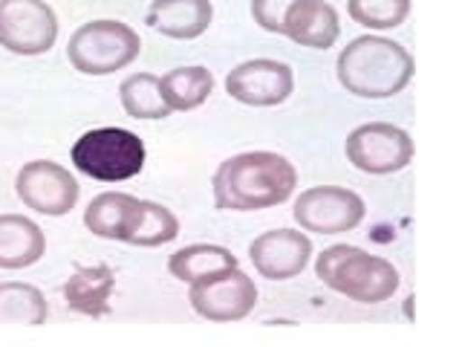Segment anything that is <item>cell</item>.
I'll return each instance as SVG.
<instances>
[{"instance_id": "obj_1", "label": "cell", "mask_w": 462, "mask_h": 347, "mask_svg": "<svg viewBox=\"0 0 462 347\" xmlns=\"http://www.w3.org/2000/svg\"><path fill=\"white\" fill-rule=\"evenodd\" d=\"M298 171L274 151H245L228 156L214 171L211 192L220 211H260L292 197Z\"/></svg>"}, {"instance_id": "obj_2", "label": "cell", "mask_w": 462, "mask_h": 347, "mask_svg": "<svg viewBox=\"0 0 462 347\" xmlns=\"http://www.w3.org/2000/svg\"><path fill=\"white\" fill-rule=\"evenodd\" d=\"M338 81L358 98H393L413 79V55L382 35L353 38L338 52Z\"/></svg>"}, {"instance_id": "obj_3", "label": "cell", "mask_w": 462, "mask_h": 347, "mask_svg": "<svg viewBox=\"0 0 462 347\" xmlns=\"http://www.w3.org/2000/svg\"><path fill=\"white\" fill-rule=\"evenodd\" d=\"M315 275L324 286L358 304H382L393 298L402 284L399 269L387 258L350 243H336L318 255Z\"/></svg>"}, {"instance_id": "obj_4", "label": "cell", "mask_w": 462, "mask_h": 347, "mask_svg": "<svg viewBox=\"0 0 462 347\" xmlns=\"http://www.w3.org/2000/svg\"><path fill=\"white\" fill-rule=\"evenodd\" d=\"M144 142L127 127H93L76 139L69 151L72 165L98 183H122L142 174Z\"/></svg>"}, {"instance_id": "obj_5", "label": "cell", "mask_w": 462, "mask_h": 347, "mask_svg": "<svg viewBox=\"0 0 462 347\" xmlns=\"http://www.w3.org/2000/svg\"><path fill=\"white\" fill-rule=\"evenodd\" d=\"M139 52L142 41L136 29L113 18L81 23L67 43L69 64L84 76H110V72L134 64Z\"/></svg>"}, {"instance_id": "obj_6", "label": "cell", "mask_w": 462, "mask_h": 347, "mask_svg": "<svg viewBox=\"0 0 462 347\" xmlns=\"http://www.w3.org/2000/svg\"><path fill=\"white\" fill-rule=\"evenodd\" d=\"M346 163L365 174H396L411 165L413 139L390 122L358 125L344 142Z\"/></svg>"}, {"instance_id": "obj_7", "label": "cell", "mask_w": 462, "mask_h": 347, "mask_svg": "<svg viewBox=\"0 0 462 347\" xmlns=\"http://www.w3.org/2000/svg\"><path fill=\"white\" fill-rule=\"evenodd\" d=\"M58 41V18L47 0H0V47L12 55H43Z\"/></svg>"}, {"instance_id": "obj_8", "label": "cell", "mask_w": 462, "mask_h": 347, "mask_svg": "<svg viewBox=\"0 0 462 347\" xmlns=\"http://www.w3.org/2000/svg\"><path fill=\"white\" fill-rule=\"evenodd\" d=\"M367 206L356 192L341 185H312L295 200L292 217L303 231L315 235H341L365 220Z\"/></svg>"}, {"instance_id": "obj_9", "label": "cell", "mask_w": 462, "mask_h": 347, "mask_svg": "<svg viewBox=\"0 0 462 347\" xmlns=\"http://www.w3.org/2000/svg\"><path fill=\"white\" fill-rule=\"evenodd\" d=\"M14 192L26 209L47 217H64L76 209L81 185L72 174L52 159H32L14 177Z\"/></svg>"}, {"instance_id": "obj_10", "label": "cell", "mask_w": 462, "mask_h": 347, "mask_svg": "<svg viewBox=\"0 0 462 347\" xmlns=\"http://www.w3.org/2000/svg\"><path fill=\"white\" fill-rule=\"evenodd\" d=\"M188 301L199 318L206 322H240L257 304V286L240 267L228 269L223 275H214L208 281H194Z\"/></svg>"}, {"instance_id": "obj_11", "label": "cell", "mask_w": 462, "mask_h": 347, "mask_svg": "<svg viewBox=\"0 0 462 347\" xmlns=\"http://www.w3.org/2000/svg\"><path fill=\"white\" fill-rule=\"evenodd\" d=\"M295 72L274 58H252L226 76V93L249 108H274L292 96Z\"/></svg>"}, {"instance_id": "obj_12", "label": "cell", "mask_w": 462, "mask_h": 347, "mask_svg": "<svg viewBox=\"0 0 462 347\" xmlns=\"http://www.w3.org/2000/svg\"><path fill=\"white\" fill-rule=\"evenodd\" d=\"M249 258L260 278L289 281L307 269L312 258V240L303 229H272L249 243Z\"/></svg>"}, {"instance_id": "obj_13", "label": "cell", "mask_w": 462, "mask_h": 347, "mask_svg": "<svg viewBox=\"0 0 462 347\" xmlns=\"http://www.w3.org/2000/svg\"><path fill=\"white\" fill-rule=\"evenodd\" d=\"M283 35L292 38L300 47L310 50H329L341 35L338 12L327 0H295L286 9Z\"/></svg>"}, {"instance_id": "obj_14", "label": "cell", "mask_w": 462, "mask_h": 347, "mask_svg": "<svg viewBox=\"0 0 462 347\" xmlns=\"http://www.w3.org/2000/svg\"><path fill=\"white\" fill-rule=\"evenodd\" d=\"M214 21L211 0H151L144 23L165 38L173 41H194L208 33Z\"/></svg>"}, {"instance_id": "obj_15", "label": "cell", "mask_w": 462, "mask_h": 347, "mask_svg": "<svg viewBox=\"0 0 462 347\" xmlns=\"http://www.w3.org/2000/svg\"><path fill=\"white\" fill-rule=\"evenodd\" d=\"M47 252L43 229L23 214H0V269H26Z\"/></svg>"}, {"instance_id": "obj_16", "label": "cell", "mask_w": 462, "mask_h": 347, "mask_svg": "<svg viewBox=\"0 0 462 347\" xmlns=\"http://www.w3.org/2000/svg\"><path fill=\"white\" fill-rule=\"evenodd\" d=\"M116 286V275L107 264L96 267H72V275L64 284V298L72 313L81 315H107L110 295Z\"/></svg>"}, {"instance_id": "obj_17", "label": "cell", "mask_w": 462, "mask_h": 347, "mask_svg": "<svg viewBox=\"0 0 462 347\" xmlns=\"http://www.w3.org/2000/svg\"><path fill=\"white\" fill-rule=\"evenodd\" d=\"M139 197L125 192H105L90 200V206L84 211V226L93 231L96 238L107 240H127L130 229L136 223L139 214Z\"/></svg>"}, {"instance_id": "obj_18", "label": "cell", "mask_w": 462, "mask_h": 347, "mask_svg": "<svg viewBox=\"0 0 462 347\" xmlns=\"http://www.w3.org/2000/svg\"><path fill=\"white\" fill-rule=\"evenodd\" d=\"M235 267H240L237 255L217 243H191V246H182V249H177L168 258L171 275L180 278L182 284L208 281L214 275H223Z\"/></svg>"}, {"instance_id": "obj_19", "label": "cell", "mask_w": 462, "mask_h": 347, "mask_svg": "<svg viewBox=\"0 0 462 347\" xmlns=\"http://www.w3.org/2000/svg\"><path fill=\"white\" fill-rule=\"evenodd\" d=\"M159 90L171 110H194L208 101L214 90V76L206 67H177L159 79Z\"/></svg>"}, {"instance_id": "obj_20", "label": "cell", "mask_w": 462, "mask_h": 347, "mask_svg": "<svg viewBox=\"0 0 462 347\" xmlns=\"http://www.w3.org/2000/svg\"><path fill=\"white\" fill-rule=\"evenodd\" d=\"M50 307L38 286L23 281L0 284V324H23L38 327L47 322Z\"/></svg>"}, {"instance_id": "obj_21", "label": "cell", "mask_w": 462, "mask_h": 347, "mask_svg": "<svg viewBox=\"0 0 462 347\" xmlns=\"http://www.w3.org/2000/svg\"><path fill=\"white\" fill-rule=\"evenodd\" d=\"M119 98L130 119H168L173 113L165 105L162 90H159V76H153V72H134V76H127L119 84Z\"/></svg>"}, {"instance_id": "obj_22", "label": "cell", "mask_w": 462, "mask_h": 347, "mask_svg": "<svg viewBox=\"0 0 462 347\" xmlns=\"http://www.w3.org/2000/svg\"><path fill=\"white\" fill-rule=\"evenodd\" d=\"M180 238V220L168 206L156 200H142L136 223L130 229V235L125 243L142 246V249H153V246H165L171 240Z\"/></svg>"}, {"instance_id": "obj_23", "label": "cell", "mask_w": 462, "mask_h": 347, "mask_svg": "<svg viewBox=\"0 0 462 347\" xmlns=\"http://www.w3.org/2000/svg\"><path fill=\"white\" fill-rule=\"evenodd\" d=\"M350 18L367 29H396L411 12V0H346Z\"/></svg>"}, {"instance_id": "obj_24", "label": "cell", "mask_w": 462, "mask_h": 347, "mask_svg": "<svg viewBox=\"0 0 462 347\" xmlns=\"http://www.w3.org/2000/svg\"><path fill=\"white\" fill-rule=\"evenodd\" d=\"M295 0H252V18L260 29H266L272 35H283V18L286 9Z\"/></svg>"}]
</instances>
